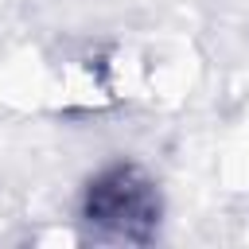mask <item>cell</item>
<instances>
[{
  "instance_id": "obj_1",
  "label": "cell",
  "mask_w": 249,
  "mask_h": 249,
  "mask_svg": "<svg viewBox=\"0 0 249 249\" xmlns=\"http://www.w3.org/2000/svg\"><path fill=\"white\" fill-rule=\"evenodd\" d=\"M82 222L105 241H148L160 222V195L140 167L113 163L89 179Z\"/></svg>"
}]
</instances>
